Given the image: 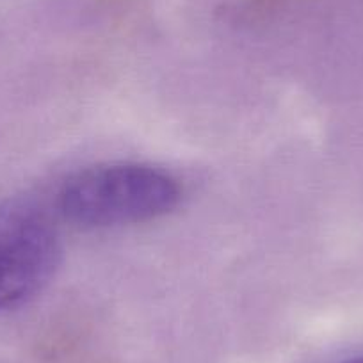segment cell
I'll return each instance as SVG.
<instances>
[{
    "mask_svg": "<svg viewBox=\"0 0 363 363\" xmlns=\"http://www.w3.org/2000/svg\"><path fill=\"white\" fill-rule=\"evenodd\" d=\"M344 363H363V354L362 356H354V358H349L347 362Z\"/></svg>",
    "mask_w": 363,
    "mask_h": 363,
    "instance_id": "obj_3",
    "label": "cell"
},
{
    "mask_svg": "<svg viewBox=\"0 0 363 363\" xmlns=\"http://www.w3.org/2000/svg\"><path fill=\"white\" fill-rule=\"evenodd\" d=\"M62 257L54 216L33 196L0 200V312L20 308L55 277Z\"/></svg>",
    "mask_w": 363,
    "mask_h": 363,
    "instance_id": "obj_2",
    "label": "cell"
},
{
    "mask_svg": "<svg viewBox=\"0 0 363 363\" xmlns=\"http://www.w3.org/2000/svg\"><path fill=\"white\" fill-rule=\"evenodd\" d=\"M182 187L169 173L135 162L100 164L72 174L55 208L72 225L111 228L164 218L178 207Z\"/></svg>",
    "mask_w": 363,
    "mask_h": 363,
    "instance_id": "obj_1",
    "label": "cell"
}]
</instances>
